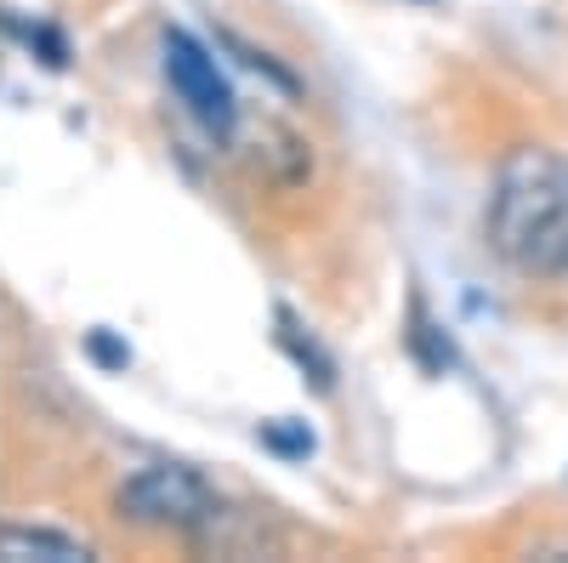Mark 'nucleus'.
I'll return each mask as SVG.
<instances>
[{
	"label": "nucleus",
	"instance_id": "39448f33",
	"mask_svg": "<svg viewBox=\"0 0 568 563\" xmlns=\"http://www.w3.org/2000/svg\"><path fill=\"white\" fill-rule=\"evenodd\" d=\"M278 324H284L278 336H284V348L296 353V364H302V370H313V388H329V382H336V370H329V359H324V353H318L313 342H302L296 319H291V313H278Z\"/></svg>",
	"mask_w": 568,
	"mask_h": 563
},
{
	"label": "nucleus",
	"instance_id": "20e7f679",
	"mask_svg": "<svg viewBox=\"0 0 568 563\" xmlns=\"http://www.w3.org/2000/svg\"><path fill=\"white\" fill-rule=\"evenodd\" d=\"M0 557L7 563H91V552L80 535L63 530H45V524H0Z\"/></svg>",
	"mask_w": 568,
	"mask_h": 563
},
{
	"label": "nucleus",
	"instance_id": "f03ea898",
	"mask_svg": "<svg viewBox=\"0 0 568 563\" xmlns=\"http://www.w3.org/2000/svg\"><path fill=\"white\" fill-rule=\"evenodd\" d=\"M120 519L149 524V530H182V535H205L222 519V495L194 473V466L176 461H154L136 466V473L114 490Z\"/></svg>",
	"mask_w": 568,
	"mask_h": 563
},
{
	"label": "nucleus",
	"instance_id": "1a4fd4ad",
	"mask_svg": "<svg viewBox=\"0 0 568 563\" xmlns=\"http://www.w3.org/2000/svg\"><path fill=\"white\" fill-rule=\"evenodd\" d=\"M91 353H98L109 370H125V364H131V353H125L120 342H109V331H91Z\"/></svg>",
	"mask_w": 568,
	"mask_h": 563
},
{
	"label": "nucleus",
	"instance_id": "423d86ee",
	"mask_svg": "<svg viewBox=\"0 0 568 563\" xmlns=\"http://www.w3.org/2000/svg\"><path fill=\"white\" fill-rule=\"evenodd\" d=\"M222 46H227V52H240V63H245V69H256V74H267V80H273L278 91H291V98H296V91H302V80H296L291 69H278V63H273L267 52H256V46H251V40H240V34H222Z\"/></svg>",
	"mask_w": 568,
	"mask_h": 563
},
{
	"label": "nucleus",
	"instance_id": "f257e3e1",
	"mask_svg": "<svg viewBox=\"0 0 568 563\" xmlns=\"http://www.w3.org/2000/svg\"><path fill=\"white\" fill-rule=\"evenodd\" d=\"M489 245L529 279L568 273V160L551 149H517L500 160L489 188Z\"/></svg>",
	"mask_w": 568,
	"mask_h": 563
},
{
	"label": "nucleus",
	"instance_id": "7ed1b4c3",
	"mask_svg": "<svg viewBox=\"0 0 568 563\" xmlns=\"http://www.w3.org/2000/svg\"><path fill=\"white\" fill-rule=\"evenodd\" d=\"M165 80L176 91V103L194 114L216 143H227L233 125H240V98H233V86L216 69V58L187 29H165Z\"/></svg>",
	"mask_w": 568,
	"mask_h": 563
},
{
	"label": "nucleus",
	"instance_id": "0eeeda50",
	"mask_svg": "<svg viewBox=\"0 0 568 563\" xmlns=\"http://www.w3.org/2000/svg\"><path fill=\"white\" fill-rule=\"evenodd\" d=\"M7 29H12V34H23L29 46H40L52 69H63V63H69V40H63V34H52L45 23H18V18H7Z\"/></svg>",
	"mask_w": 568,
	"mask_h": 563
},
{
	"label": "nucleus",
	"instance_id": "6e6552de",
	"mask_svg": "<svg viewBox=\"0 0 568 563\" xmlns=\"http://www.w3.org/2000/svg\"><path fill=\"white\" fill-rule=\"evenodd\" d=\"M262 444H267V450H278V455H307V450H313V433H302V428H278V421H267V428H262Z\"/></svg>",
	"mask_w": 568,
	"mask_h": 563
}]
</instances>
